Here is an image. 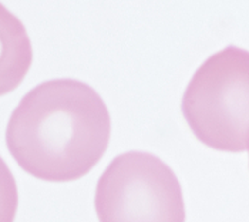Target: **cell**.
I'll return each mask as SVG.
<instances>
[{
    "mask_svg": "<svg viewBox=\"0 0 249 222\" xmlns=\"http://www.w3.org/2000/svg\"><path fill=\"white\" fill-rule=\"evenodd\" d=\"M111 117L104 100L74 78L44 81L13 110L6 146L18 166L49 183H69L89 174L106 154Z\"/></svg>",
    "mask_w": 249,
    "mask_h": 222,
    "instance_id": "1",
    "label": "cell"
},
{
    "mask_svg": "<svg viewBox=\"0 0 249 222\" xmlns=\"http://www.w3.org/2000/svg\"><path fill=\"white\" fill-rule=\"evenodd\" d=\"M182 115L204 146L249 154V52L238 46L210 56L192 74Z\"/></svg>",
    "mask_w": 249,
    "mask_h": 222,
    "instance_id": "2",
    "label": "cell"
},
{
    "mask_svg": "<svg viewBox=\"0 0 249 222\" xmlns=\"http://www.w3.org/2000/svg\"><path fill=\"white\" fill-rule=\"evenodd\" d=\"M98 222H185L184 194L171 166L145 151L111 160L97 181Z\"/></svg>",
    "mask_w": 249,
    "mask_h": 222,
    "instance_id": "3",
    "label": "cell"
},
{
    "mask_svg": "<svg viewBox=\"0 0 249 222\" xmlns=\"http://www.w3.org/2000/svg\"><path fill=\"white\" fill-rule=\"evenodd\" d=\"M32 61L33 49L24 24L0 3V97L19 87Z\"/></svg>",
    "mask_w": 249,
    "mask_h": 222,
    "instance_id": "4",
    "label": "cell"
},
{
    "mask_svg": "<svg viewBox=\"0 0 249 222\" xmlns=\"http://www.w3.org/2000/svg\"><path fill=\"white\" fill-rule=\"evenodd\" d=\"M19 205L16 180L6 161L0 157V222H13Z\"/></svg>",
    "mask_w": 249,
    "mask_h": 222,
    "instance_id": "5",
    "label": "cell"
}]
</instances>
